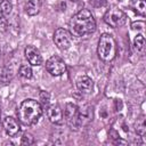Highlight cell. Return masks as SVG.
<instances>
[{"label":"cell","mask_w":146,"mask_h":146,"mask_svg":"<svg viewBox=\"0 0 146 146\" xmlns=\"http://www.w3.org/2000/svg\"><path fill=\"white\" fill-rule=\"evenodd\" d=\"M40 98H41L43 105H48V103H49V94H48V92L42 91V92L40 94Z\"/></svg>","instance_id":"7402d4cb"},{"label":"cell","mask_w":146,"mask_h":146,"mask_svg":"<svg viewBox=\"0 0 146 146\" xmlns=\"http://www.w3.org/2000/svg\"><path fill=\"white\" fill-rule=\"evenodd\" d=\"M95 30L96 21L89 9L79 10L70 21V32L74 36H84L94 33Z\"/></svg>","instance_id":"6da1fadb"},{"label":"cell","mask_w":146,"mask_h":146,"mask_svg":"<svg viewBox=\"0 0 146 146\" xmlns=\"http://www.w3.org/2000/svg\"><path fill=\"white\" fill-rule=\"evenodd\" d=\"M63 116H64L67 125L72 130H74V131L79 130V128L81 127V122H80V115H79V107L75 104L67 103L65 105Z\"/></svg>","instance_id":"277c9868"},{"label":"cell","mask_w":146,"mask_h":146,"mask_svg":"<svg viewBox=\"0 0 146 146\" xmlns=\"http://www.w3.org/2000/svg\"><path fill=\"white\" fill-rule=\"evenodd\" d=\"M19 75L24 79H31L32 78V67L30 65H22L19 67V71H18Z\"/></svg>","instance_id":"ac0fdd59"},{"label":"cell","mask_w":146,"mask_h":146,"mask_svg":"<svg viewBox=\"0 0 146 146\" xmlns=\"http://www.w3.org/2000/svg\"><path fill=\"white\" fill-rule=\"evenodd\" d=\"M2 125H3L6 133L9 137H15L21 130V125L18 121L13 116H6L2 121Z\"/></svg>","instance_id":"30bf717a"},{"label":"cell","mask_w":146,"mask_h":146,"mask_svg":"<svg viewBox=\"0 0 146 146\" xmlns=\"http://www.w3.org/2000/svg\"><path fill=\"white\" fill-rule=\"evenodd\" d=\"M89 3L95 8H100L106 5V0H89Z\"/></svg>","instance_id":"44dd1931"},{"label":"cell","mask_w":146,"mask_h":146,"mask_svg":"<svg viewBox=\"0 0 146 146\" xmlns=\"http://www.w3.org/2000/svg\"><path fill=\"white\" fill-rule=\"evenodd\" d=\"M54 42L60 50H66L72 44V34L65 29H57L54 33Z\"/></svg>","instance_id":"52a82bcc"},{"label":"cell","mask_w":146,"mask_h":146,"mask_svg":"<svg viewBox=\"0 0 146 146\" xmlns=\"http://www.w3.org/2000/svg\"><path fill=\"white\" fill-rule=\"evenodd\" d=\"M145 46V38L143 34H138L133 40V48L136 51H141Z\"/></svg>","instance_id":"e0dca14e"},{"label":"cell","mask_w":146,"mask_h":146,"mask_svg":"<svg viewBox=\"0 0 146 146\" xmlns=\"http://www.w3.org/2000/svg\"><path fill=\"white\" fill-rule=\"evenodd\" d=\"M40 10V2L39 0H29L25 6V11L30 16H34Z\"/></svg>","instance_id":"5bb4252c"},{"label":"cell","mask_w":146,"mask_h":146,"mask_svg":"<svg viewBox=\"0 0 146 146\" xmlns=\"http://www.w3.org/2000/svg\"><path fill=\"white\" fill-rule=\"evenodd\" d=\"M46 114L48 120L54 123V124H62L64 116H63V110L60 108V106L58 104H52L50 106L47 107L46 110Z\"/></svg>","instance_id":"ba28073f"},{"label":"cell","mask_w":146,"mask_h":146,"mask_svg":"<svg viewBox=\"0 0 146 146\" xmlns=\"http://www.w3.org/2000/svg\"><path fill=\"white\" fill-rule=\"evenodd\" d=\"M127 15L120 8H111L104 15V22L111 27H121L125 24Z\"/></svg>","instance_id":"5b68a950"},{"label":"cell","mask_w":146,"mask_h":146,"mask_svg":"<svg viewBox=\"0 0 146 146\" xmlns=\"http://www.w3.org/2000/svg\"><path fill=\"white\" fill-rule=\"evenodd\" d=\"M46 70L54 76H59L66 71V64L59 56H51L46 62Z\"/></svg>","instance_id":"8992f818"},{"label":"cell","mask_w":146,"mask_h":146,"mask_svg":"<svg viewBox=\"0 0 146 146\" xmlns=\"http://www.w3.org/2000/svg\"><path fill=\"white\" fill-rule=\"evenodd\" d=\"M79 115H80V122L82 124H87L92 120V110L88 105L83 106L82 108H79Z\"/></svg>","instance_id":"4fadbf2b"},{"label":"cell","mask_w":146,"mask_h":146,"mask_svg":"<svg viewBox=\"0 0 146 146\" xmlns=\"http://www.w3.org/2000/svg\"><path fill=\"white\" fill-rule=\"evenodd\" d=\"M71 1H79V0H71Z\"/></svg>","instance_id":"cb8c5ba5"},{"label":"cell","mask_w":146,"mask_h":146,"mask_svg":"<svg viewBox=\"0 0 146 146\" xmlns=\"http://www.w3.org/2000/svg\"><path fill=\"white\" fill-rule=\"evenodd\" d=\"M130 8L139 16L146 15V1L145 0H130Z\"/></svg>","instance_id":"7c38bea8"},{"label":"cell","mask_w":146,"mask_h":146,"mask_svg":"<svg viewBox=\"0 0 146 146\" xmlns=\"http://www.w3.org/2000/svg\"><path fill=\"white\" fill-rule=\"evenodd\" d=\"M34 143V137L31 135V133H24L23 137H22V140H21V144L22 145H26V146H30Z\"/></svg>","instance_id":"ffe728a7"},{"label":"cell","mask_w":146,"mask_h":146,"mask_svg":"<svg viewBox=\"0 0 146 146\" xmlns=\"http://www.w3.org/2000/svg\"><path fill=\"white\" fill-rule=\"evenodd\" d=\"M42 106L38 100L34 99H25L21 103L18 111H17V117L18 121L26 127L33 125L38 123L42 115Z\"/></svg>","instance_id":"7a4b0ae2"},{"label":"cell","mask_w":146,"mask_h":146,"mask_svg":"<svg viewBox=\"0 0 146 146\" xmlns=\"http://www.w3.org/2000/svg\"><path fill=\"white\" fill-rule=\"evenodd\" d=\"M13 78L11 72L8 68H1L0 70V83H8Z\"/></svg>","instance_id":"d6986e66"},{"label":"cell","mask_w":146,"mask_h":146,"mask_svg":"<svg viewBox=\"0 0 146 146\" xmlns=\"http://www.w3.org/2000/svg\"><path fill=\"white\" fill-rule=\"evenodd\" d=\"M78 89L83 94H90L94 89V81L88 75H81L76 80Z\"/></svg>","instance_id":"8fae6325"},{"label":"cell","mask_w":146,"mask_h":146,"mask_svg":"<svg viewBox=\"0 0 146 146\" xmlns=\"http://www.w3.org/2000/svg\"><path fill=\"white\" fill-rule=\"evenodd\" d=\"M0 57H1V49H0Z\"/></svg>","instance_id":"603a6c76"},{"label":"cell","mask_w":146,"mask_h":146,"mask_svg":"<svg viewBox=\"0 0 146 146\" xmlns=\"http://www.w3.org/2000/svg\"><path fill=\"white\" fill-rule=\"evenodd\" d=\"M135 129H136V132L139 135V136H144L145 132H146V122H145V115H140L136 123H135Z\"/></svg>","instance_id":"9a60e30c"},{"label":"cell","mask_w":146,"mask_h":146,"mask_svg":"<svg viewBox=\"0 0 146 146\" xmlns=\"http://www.w3.org/2000/svg\"><path fill=\"white\" fill-rule=\"evenodd\" d=\"M116 41L110 33H103L98 40L97 54L103 62H111L116 56Z\"/></svg>","instance_id":"3957f363"},{"label":"cell","mask_w":146,"mask_h":146,"mask_svg":"<svg viewBox=\"0 0 146 146\" xmlns=\"http://www.w3.org/2000/svg\"><path fill=\"white\" fill-rule=\"evenodd\" d=\"M13 10V5L8 0H3L0 2V18H5L10 15Z\"/></svg>","instance_id":"2e32d148"},{"label":"cell","mask_w":146,"mask_h":146,"mask_svg":"<svg viewBox=\"0 0 146 146\" xmlns=\"http://www.w3.org/2000/svg\"><path fill=\"white\" fill-rule=\"evenodd\" d=\"M24 54H25V57H26L27 62L30 63V65L39 66L42 64V56H41L39 49H36L34 46H26Z\"/></svg>","instance_id":"9c48e42d"}]
</instances>
